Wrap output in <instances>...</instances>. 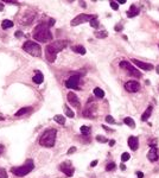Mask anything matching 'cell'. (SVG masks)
Listing matches in <instances>:
<instances>
[{"instance_id": "8fae6325", "label": "cell", "mask_w": 159, "mask_h": 178, "mask_svg": "<svg viewBox=\"0 0 159 178\" xmlns=\"http://www.w3.org/2000/svg\"><path fill=\"white\" fill-rule=\"evenodd\" d=\"M59 170L63 173H65V176H68V177H71L75 172V170H74V167L71 166L70 163H62L61 166H59Z\"/></svg>"}, {"instance_id": "1f68e13d", "label": "cell", "mask_w": 159, "mask_h": 178, "mask_svg": "<svg viewBox=\"0 0 159 178\" xmlns=\"http://www.w3.org/2000/svg\"><path fill=\"white\" fill-rule=\"evenodd\" d=\"M65 114H66V116H69V118H74V116H75L74 112H72V111H70L68 107H65Z\"/></svg>"}, {"instance_id": "6da1fadb", "label": "cell", "mask_w": 159, "mask_h": 178, "mask_svg": "<svg viewBox=\"0 0 159 178\" xmlns=\"http://www.w3.org/2000/svg\"><path fill=\"white\" fill-rule=\"evenodd\" d=\"M66 45H68L66 41H56V42H52L51 44H49L46 46V49H45V57H46V59L50 63L55 62L57 54L59 51H62Z\"/></svg>"}, {"instance_id": "2e32d148", "label": "cell", "mask_w": 159, "mask_h": 178, "mask_svg": "<svg viewBox=\"0 0 159 178\" xmlns=\"http://www.w3.org/2000/svg\"><path fill=\"white\" fill-rule=\"evenodd\" d=\"M139 14V9L135 6V5H132L129 7V10L127 11V17L128 18H133V17H137Z\"/></svg>"}, {"instance_id": "bcb514c9", "label": "cell", "mask_w": 159, "mask_h": 178, "mask_svg": "<svg viewBox=\"0 0 159 178\" xmlns=\"http://www.w3.org/2000/svg\"><path fill=\"white\" fill-rule=\"evenodd\" d=\"M120 169H121V170H126V166H125L124 164H121V165H120Z\"/></svg>"}, {"instance_id": "83f0119b", "label": "cell", "mask_w": 159, "mask_h": 178, "mask_svg": "<svg viewBox=\"0 0 159 178\" xmlns=\"http://www.w3.org/2000/svg\"><path fill=\"white\" fill-rule=\"evenodd\" d=\"M90 25H92V27H94V29H98V27H99V20H98L96 18L92 19V20H90Z\"/></svg>"}, {"instance_id": "9a60e30c", "label": "cell", "mask_w": 159, "mask_h": 178, "mask_svg": "<svg viewBox=\"0 0 159 178\" xmlns=\"http://www.w3.org/2000/svg\"><path fill=\"white\" fill-rule=\"evenodd\" d=\"M128 146L131 147V150L137 151L139 147V143H138V138L135 137H129L128 138Z\"/></svg>"}, {"instance_id": "ac0fdd59", "label": "cell", "mask_w": 159, "mask_h": 178, "mask_svg": "<svg viewBox=\"0 0 159 178\" xmlns=\"http://www.w3.org/2000/svg\"><path fill=\"white\" fill-rule=\"evenodd\" d=\"M147 157H148V159L151 160V161H155L157 159H158V154H157V148H151V151L148 152V154H147Z\"/></svg>"}, {"instance_id": "d4e9b609", "label": "cell", "mask_w": 159, "mask_h": 178, "mask_svg": "<svg viewBox=\"0 0 159 178\" xmlns=\"http://www.w3.org/2000/svg\"><path fill=\"white\" fill-rule=\"evenodd\" d=\"M124 122H125V125L129 126L131 128H134V127H135V122H134V120H133L132 118H125Z\"/></svg>"}, {"instance_id": "ffe728a7", "label": "cell", "mask_w": 159, "mask_h": 178, "mask_svg": "<svg viewBox=\"0 0 159 178\" xmlns=\"http://www.w3.org/2000/svg\"><path fill=\"white\" fill-rule=\"evenodd\" d=\"M30 112H32V108H31V107H24V108L19 109V111L16 113V116H22V115H25V114H27V113H30Z\"/></svg>"}, {"instance_id": "5bb4252c", "label": "cell", "mask_w": 159, "mask_h": 178, "mask_svg": "<svg viewBox=\"0 0 159 178\" xmlns=\"http://www.w3.org/2000/svg\"><path fill=\"white\" fill-rule=\"evenodd\" d=\"M132 62L137 65V67H139V68H141V69H144V70H152L153 69V65L152 64H150V63H144V62H141V61H139V59H132Z\"/></svg>"}, {"instance_id": "603a6c76", "label": "cell", "mask_w": 159, "mask_h": 178, "mask_svg": "<svg viewBox=\"0 0 159 178\" xmlns=\"http://www.w3.org/2000/svg\"><path fill=\"white\" fill-rule=\"evenodd\" d=\"M1 26H3V29L7 30V29H10V27H13V22H11V20H9V19H5V20H3Z\"/></svg>"}, {"instance_id": "4fadbf2b", "label": "cell", "mask_w": 159, "mask_h": 178, "mask_svg": "<svg viewBox=\"0 0 159 178\" xmlns=\"http://www.w3.org/2000/svg\"><path fill=\"white\" fill-rule=\"evenodd\" d=\"M66 99H68V102L72 106V107H75V108H80V100H78V98H77V95L75 94V93H69L68 95H66Z\"/></svg>"}, {"instance_id": "7c38bea8", "label": "cell", "mask_w": 159, "mask_h": 178, "mask_svg": "<svg viewBox=\"0 0 159 178\" xmlns=\"http://www.w3.org/2000/svg\"><path fill=\"white\" fill-rule=\"evenodd\" d=\"M125 88H126V90L129 92V93H137L140 89V84L137 81H128L125 84Z\"/></svg>"}, {"instance_id": "7402d4cb", "label": "cell", "mask_w": 159, "mask_h": 178, "mask_svg": "<svg viewBox=\"0 0 159 178\" xmlns=\"http://www.w3.org/2000/svg\"><path fill=\"white\" fill-rule=\"evenodd\" d=\"M53 120H55L57 124H59V125H64V124H65V118H64L63 115H61V114L55 115V116H53Z\"/></svg>"}, {"instance_id": "4316f807", "label": "cell", "mask_w": 159, "mask_h": 178, "mask_svg": "<svg viewBox=\"0 0 159 178\" xmlns=\"http://www.w3.org/2000/svg\"><path fill=\"white\" fill-rule=\"evenodd\" d=\"M80 131H81V133H82L83 135H89L92 130H90V127H88V126H81Z\"/></svg>"}, {"instance_id": "e575fe53", "label": "cell", "mask_w": 159, "mask_h": 178, "mask_svg": "<svg viewBox=\"0 0 159 178\" xmlns=\"http://www.w3.org/2000/svg\"><path fill=\"white\" fill-rule=\"evenodd\" d=\"M106 121H107L108 124H115L114 118H113V116H111V115H107V116H106Z\"/></svg>"}, {"instance_id": "d6986e66", "label": "cell", "mask_w": 159, "mask_h": 178, "mask_svg": "<svg viewBox=\"0 0 159 178\" xmlns=\"http://www.w3.org/2000/svg\"><path fill=\"white\" fill-rule=\"evenodd\" d=\"M152 111H153V107H152V106H148V107H147V109H146V111L144 112V114L141 115V120H142V121H146V120L150 118V115H151Z\"/></svg>"}, {"instance_id": "d590c367", "label": "cell", "mask_w": 159, "mask_h": 178, "mask_svg": "<svg viewBox=\"0 0 159 178\" xmlns=\"http://www.w3.org/2000/svg\"><path fill=\"white\" fill-rule=\"evenodd\" d=\"M76 151V147L75 146H72V147H70L69 150H68V152H66V154H72L74 152Z\"/></svg>"}, {"instance_id": "cb8c5ba5", "label": "cell", "mask_w": 159, "mask_h": 178, "mask_svg": "<svg viewBox=\"0 0 159 178\" xmlns=\"http://www.w3.org/2000/svg\"><path fill=\"white\" fill-rule=\"evenodd\" d=\"M94 94H95V96L99 98V99L105 98V92L102 90L101 88H95V89H94Z\"/></svg>"}, {"instance_id": "74e56055", "label": "cell", "mask_w": 159, "mask_h": 178, "mask_svg": "<svg viewBox=\"0 0 159 178\" xmlns=\"http://www.w3.org/2000/svg\"><path fill=\"white\" fill-rule=\"evenodd\" d=\"M24 35H23V32H20V31H17L16 32V37H18V38H20V37H23Z\"/></svg>"}, {"instance_id": "7dc6e473", "label": "cell", "mask_w": 159, "mask_h": 178, "mask_svg": "<svg viewBox=\"0 0 159 178\" xmlns=\"http://www.w3.org/2000/svg\"><path fill=\"white\" fill-rule=\"evenodd\" d=\"M1 120H4V118H1V116H0V121H1Z\"/></svg>"}, {"instance_id": "60d3db41", "label": "cell", "mask_w": 159, "mask_h": 178, "mask_svg": "<svg viewBox=\"0 0 159 178\" xmlns=\"http://www.w3.org/2000/svg\"><path fill=\"white\" fill-rule=\"evenodd\" d=\"M102 127H103V130H106V131H108V132H114L112 128H108V127H107V126H105V125H103Z\"/></svg>"}, {"instance_id": "ba28073f", "label": "cell", "mask_w": 159, "mask_h": 178, "mask_svg": "<svg viewBox=\"0 0 159 178\" xmlns=\"http://www.w3.org/2000/svg\"><path fill=\"white\" fill-rule=\"evenodd\" d=\"M120 68L127 70V71L129 72V75L133 76V77H137V78H140V77H141L140 71H138V70H137L133 65H131V63L127 62V61H121V62H120Z\"/></svg>"}, {"instance_id": "f35d334b", "label": "cell", "mask_w": 159, "mask_h": 178, "mask_svg": "<svg viewBox=\"0 0 159 178\" xmlns=\"http://www.w3.org/2000/svg\"><path fill=\"white\" fill-rule=\"evenodd\" d=\"M137 176H138V178H144V173H142V172H140V171H138V172H137Z\"/></svg>"}, {"instance_id": "d6a6232c", "label": "cell", "mask_w": 159, "mask_h": 178, "mask_svg": "<svg viewBox=\"0 0 159 178\" xmlns=\"http://www.w3.org/2000/svg\"><path fill=\"white\" fill-rule=\"evenodd\" d=\"M115 166H116V165H115L114 163H109V164L106 166V170H107V171H112V170L115 169Z\"/></svg>"}, {"instance_id": "b9f144b4", "label": "cell", "mask_w": 159, "mask_h": 178, "mask_svg": "<svg viewBox=\"0 0 159 178\" xmlns=\"http://www.w3.org/2000/svg\"><path fill=\"white\" fill-rule=\"evenodd\" d=\"M96 165H98V160H94V161H92V164H90L92 167H94V166H96Z\"/></svg>"}, {"instance_id": "277c9868", "label": "cell", "mask_w": 159, "mask_h": 178, "mask_svg": "<svg viewBox=\"0 0 159 178\" xmlns=\"http://www.w3.org/2000/svg\"><path fill=\"white\" fill-rule=\"evenodd\" d=\"M33 169H35V163H33V160H32V159H27L24 165L12 167V169H11V172H12L14 176L23 177V176H26L27 173H30Z\"/></svg>"}, {"instance_id": "836d02e7", "label": "cell", "mask_w": 159, "mask_h": 178, "mask_svg": "<svg viewBox=\"0 0 159 178\" xmlns=\"http://www.w3.org/2000/svg\"><path fill=\"white\" fill-rule=\"evenodd\" d=\"M111 7H112L114 11H118V9H119V4H118V3H115V1H111Z\"/></svg>"}, {"instance_id": "52a82bcc", "label": "cell", "mask_w": 159, "mask_h": 178, "mask_svg": "<svg viewBox=\"0 0 159 178\" xmlns=\"http://www.w3.org/2000/svg\"><path fill=\"white\" fill-rule=\"evenodd\" d=\"M81 76L82 75H72V76H70L65 81V87L69 88V89H76V90L81 89V87H80V78H81Z\"/></svg>"}, {"instance_id": "484cf974", "label": "cell", "mask_w": 159, "mask_h": 178, "mask_svg": "<svg viewBox=\"0 0 159 178\" xmlns=\"http://www.w3.org/2000/svg\"><path fill=\"white\" fill-rule=\"evenodd\" d=\"M95 36H96V38L103 39V38H106V37L108 36V33H107V31L102 30V31H96V32H95Z\"/></svg>"}, {"instance_id": "e0dca14e", "label": "cell", "mask_w": 159, "mask_h": 178, "mask_svg": "<svg viewBox=\"0 0 159 178\" xmlns=\"http://www.w3.org/2000/svg\"><path fill=\"white\" fill-rule=\"evenodd\" d=\"M32 81H33L35 83H37V84H40V83L44 81V76H43V74H42V72H39V71H37V72H36V75L32 77Z\"/></svg>"}, {"instance_id": "f1b7e54d", "label": "cell", "mask_w": 159, "mask_h": 178, "mask_svg": "<svg viewBox=\"0 0 159 178\" xmlns=\"http://www.w3.org/2000/svg\"><path fill=\"white\" fill-rule=\"evenodd\" d=\"M129 158H131V156H129V153H127V152L122 153V156H121V160H122V163H125V161L129 160Z\"/></svg>"}, {"instance_id": "8992f818", "label": "cell", "mask_w": 159, "mask_h": 178, "mask_svg": "<svg viewBox=\"0 0 159 178\" xmlns=\"http://www.w3.org/2000/svg\"><path fill=\"white\" fill-rule=\"evenodd\" d=\"M94 18H96V16L85 14V13L78 14V16H76V17L71 20V25H72V26H77V25H80V24H85V23H88V22L90 23V20L94 19Z\"/></svg>"}, {"instance_id": "30bf717a", "label": "cell", "mask_w": 159, "mask_h": 178, "mask_svg": "<svg viewBox=\"0 0 159 178\" xmlns=\"http://www.w3.org/2000/svg\"><path fill=\"white\" fill-rule=\"evenodd\" d=\"M35 17H36V13L32 12V11H30V10H27L19 18V24L20 25H30L35 20Z\"/></svg>"}, {"instance_id": "3957f363", "label": "cell", "mask_w": 159, "mask_h": 178, "mask_svg": "<svg viewBox=\"0 0 159 178\" xmlns=\"http://www.w3.org/2000/svg\"><path fill=\"white\" fill-rule=\"evenodd\" d=\"M57 131L55 128H48L39 139V145L43 147H52L56 141Z\"/></svg>"}, {"instance_id": "f6af8a7d", "label": "cell", "mask_w": 159, "mask_h": 178, "mask_svg": "<svg viewBox=\"0 0 159 178\" xmlns=\"http://www.w3.org/2000/svg\"><path fill=\"white\" fill-rule=\"evenodd\" d=\"M4 10V5H3V3L0 1V11H3Z\"/></svg>"}, {"instance_id": "44dd1931", "label": "cell", "mask_w": 159, "mask_h": 178, "mask_svg": "<svg viewBox=\"0 0 159 178\" xmlns=\"http://www.w3.org/2000/svg\"><path fill=\"white\" fill-rule=\"evenodd\" d=\"M75 52H77V54H81V55H86V49H85V46H82V45H74L72 48H71Z\"/></svg>"}, {"instance_id": "9c48e42d", "label": "cell", "mask_w": 159, "mask_h": 178, "mask_svg": "<svg viewBox=\"0 0 159 178\" xmlns=\"http://www.w3.org/2000/svg\"><path fill=\"white\" fill-rule=\"evenodd\" d=\"M96 114V103L93 101V99H89L86 106V109L83 111V115L86 118H94Z\"/></svg>"}, {"instance_id": "7bdbcfd3", "label": "cell", "mask_w": 159, "mask_h": 178, "mask_svg": "<svg viewBox=\"0 0 159 178\" xmlns=\"http://www.w3.org/2000/svg\"><path fill=\"white\" fill-rule=\"evenodd\" d=\"M55 24V20L53 19H50V22H49V26H52Z\"/></svg>"}, {"instance_id": "7a4b0ae2", "label": "cell", "mask_w": 159, "mask_h": 178, "mask_svg": "<svg viewBox=\"0 0 159 178\" xmlns=\"http://www.w3.org/2000/svg\"><path fill=\"white\" fill-rule=\"evenodd\" d=\"M33 38L39 43H46L52 39V33L46 24H39L33 30Z\"/></svg>"}, {"instance_id": "5b68a950", "label": "cell", "mask_w": 159, "mask_h": 178, "mask_svg": "<svg viewBox=\"0 0 159 178\" xmlns=\"http://www.w3.org/2000/svg\"><path fill=\"white\" fill-rule=\"evenodd\" d=\"M23 50L26 51L27 54L32 55V56H36V57H39L42 55V49L39 46V44L32 42V41H27L24 43L23 45Z\"/></svg>"}, {"instance_id": "ab89813d", "label": "cell", "mask_w": 159, "mask_h": 178, "mask_svg": "<svg viewBox=\"0 0 159 178\" xmlns=\"http://www.w3.org/2000/svg\"><path fill=\"white\" fill-rule=\"evenodd\" d=\"M122 30V26L121 25H116L115 26V31H121Z\"/></svg>"}, {"instance_id": "ee69618b", "label": "cell", "mask_w": 159, "mask_h": 178, "mask_svg": "<svg viewBox=\"0 0 159 178\" xmlns=\"http://www.w3.org/2000/svg\"><path fill=\"white\" fill-rule=\"evenodd\" d=\"M109 145H111V146H114V145H115V140H109Z\"/></svg>"}, {"instance_id": "4dcf8cb0", "label": "cell", "mask_w": 159, "mask_h": 178, "mask_svg": "<svg viewBox=\"0 0 159 178\" xmlns=\"http://www.w3.org/2000/svg\"><path fill=\"white\" fill-rule=\"evenodd\" d=\"M96 140L99 141V143H102V144H105V143H107L108 140H107V138H105L103 135H98L96 137Z\"/></svg>"}, {"instance_id": "8d00e7d4", "label": "cell", "mask_w": 159, "mask_h": 178, "mask_svg": "<svg viewBox=\"0 0 159 178\" xmlns=\"http://www.w3.org/2000/svg\"><path fill=\"white\" fill-rule=\"evenodd\" d=\"M4 152H5V146L0 144V156H1V154H3Z\"/></svg>"}, {"instance_id": "f546056e", "label": "cell", "mask_w": 159, "mask_h": 178, "mask_svg": "<svg viewBox=\"0 0 159 178\" xmlns=\"http://www.w3.org/2000/svg\"><path fill=\"white\" fill-rule=\"evenodd\" d=\"M0 178H7V172L3 167H0Z\"/></svg>"}]
</instances>
